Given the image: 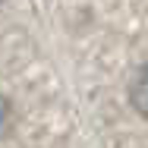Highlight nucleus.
Here are the masks:
<instances>
[{
	"label": "nucleus",
	"mask_w": 148,
	"mask_h": 148,
	"mask_svg": "<svg viewBox=\"0 0 148 148\" xmlns=\"http://www.w3.org/2000/svg\"><path fill=\"white\" fill-rule=\"evenodd\" d=\"M129 101H132V107L148 117V66L136 76V82H132V88H129Z\"/></svg>",
	"instance_id": "nucleus-1"
},
{
	"label": "nucleus",
	"mask_w": 148,
	"mask_h": 148,
	"mask_svg": "<svg viewBox=\"0 0 148 148\" xmlns=\"http://www.w3.org/2000/svg\"><path fill=\"white\" fill-rule=\"evenodd\" d=\"M10 126H13V101L0 91V139L10 132Z\"/></svg>",
	"instance_id": "nucleus-2"
}]
</instances>
